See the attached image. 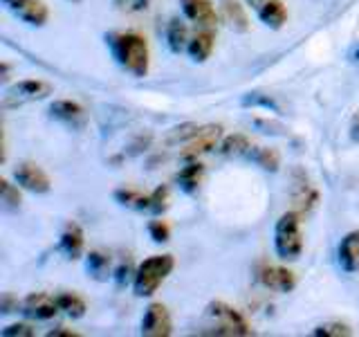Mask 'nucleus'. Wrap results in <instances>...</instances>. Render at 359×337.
<instances>
[{"label":"nucleus","mask_w":359,"mask_h":337,"mask_svg":"<svg viewBox=\"0 0 359 337\" xmlns=\"http://www.w3.org/2000/svg\"><path fill=\"white\" fill-rule=\"evenodd\" d=\"M106 43L115 56V61L133 74L135 79H144L149 74L151 67V52H149V43L137 32H115L108 34Z\"/></svg>","instance_id":"obj_1"},{"label":"nucleus","mask_w":359,"mask_h":337,"mask_svg":"<svg viewBox=\"0 0 359 337\" xmlns=\"http://www.w3.org/2000/svg\"><path fill=\"white\" fill-rule=\"evenodd\" d=\"M175 267V258L171 254H155L149 256L140 267L135 270V279H133V292L137 297H151L157 292L166 277L173 272Z\"/></svg>","instance_id":"obj_2"},{"label":"nucleus","mask_w":359,"mask_h":337,"mask_svg":"<svg viewBox=\"0 0 359 337\" xmlns=\"http://www.w3.org/2000/svg\"><path fill=\"white\" fill-rule=\"evenodd\" d=\"M274 252L283 261H297L303 252L301 216L294 209L283 213L274 225Z\"/></svg>","instance_id":"obj_3"},{"label":"nucleus","mask_w":359,"mask_h":337,"mask_svg":"<svg viewBox=\"0 0 359 337\" xmlns=\"http://www.w3.org/2000/svg\"><path fill=\"white\" fill-rule=\"evenodd\" d=\"M207 317L213 322L211 335H229V337H247L254 335L250 322L224 301H211L207 306Z\"/></svg>","instance_id":"obj_4"},{"label":"nucleus","mask_w":359,"mask_h":337,"mask_svg":"<svg viewBox=\"0 0 359 337\" xmlns=\"http://www.w3.org/2000/svg\"><path fill=\"white\" fill-rule=\"evenodd\" d=\"M52 84L43 81V79H22L5 90L3 95V108H18L22 104H32V101H41L52 95Z\"/></svg>","instance_id":"obj_5"},{"label":"nucleus","mask_w":359,"mask_h":337,"mask_svg":"<svg viewBox=\"0 0 359 337\" xmlns=\"http://www.w3.org/2000/svg\"><path fill=\"white\" fill-rule=\"evenodd\" d=\"M290 198H292V209H294L301 218H308L314 211L319 202V191L312 185V180L308 178L306 171L297 168L294 176H292V189H290Z\"/></svg>","instance_id":"obj_6"},{"label":"nucleus","mask_w":359,"mask_h":337,"mask_svg":"<svg viewBox=\"0 0 359 337\" xmlns=\"http://www.w3.org/2000/svg\"><path fill=\"white\" fill-rule=\"evenodd\" d=\"M220 140H222V126H218V124H207V126H200V131L194 135V140L187 142L184 151L180 153V157L187 160V162L198 160L200 155L218 149Z\"/></svg>","instance_id":"obj_7"},{"label":"nucleus","mask_w":359,"mask_h":337,"mask_svg":"<svg viewBox=\"0 0 359 337\" xmlns=\"http://www.w3.org/2000/svg\"><path fill=\"white\" fill-rule=\"evenodd\" d=\"M3 5L18 20L27 22L32 27H43L50 18V9L43 0H3Z\"/></svg>","instance_id":"obj_8"},{"label":"nucleus","mask_w":359,"mask_h":337,"mask_svg":"<svg viewBox=\"0 0 359 337\" xmlns=\"http://www.w3.org/2000/svg\"><path fill=\"white\" fill-rule=\"evenodd\" d=\"M14 180H16L18 187H22L25 191H32V194H48V191L52 189L48 173H45L43 168L39 164H34V162L16 164Z\"/></svg>","instance_id":"obj_9"},{"label":"nucleus","mask_w":359,"mask_h":337,"mask_svg":"<svg viewBox=\"0 0 359 337\" xmlns=\"http://www.w3.org/2000/svg\"><path fill=\"white\" fill-rule=\"evenodd\" d=\"M142 335L146 337H168L173 333V322L164 303H151L142 317Z\"/></svg>","instance_id":"obj_10"},{"label":"nucleus","mask_w":359,"mask_h":337,"mask_svg":"<svg viewBox=\"0 0 359 337\" xmlns=\"http://www.w3.org/2000/svg\"><path fill=\"white\" fill-rule=\"evenodd\" d=\"M20 312L29 319L48 322V319H54L61 310H59V303H56V297L45 295V292H32V295H27L25 301L20 303Z\"/></svg>","instance_id":"obj_11"},{"label":"nucleus","mask_w":359,"mask_h":337,"mask_svg":"<svg viewBox=\"0 0 359 337\" xmlns=\"http://www.w3.org/2000/svg\"><path fill=\"white\" fill-rule=\"evenodd\" d=\"M245 3L256 11L258 20L269 29H280L287 22V9L280 0H245Z\"/></svg>","instance_id":"obj_12"},{"label":"nucleus","mask_w":359,"mask_h":337,"mask_svg":"<svg viewBox=\"0 0 359 337\" xmlns=\"http://www.w3.org/2000/svg\"><path fill=\"white\" fill-rule=\"evenodd\" d=\"M258 281H261L267 290L280 292V295H287V292L297 288L294 272H290L287 267H280V265H263L258 270Z\"/></svg>","instance_id":"obj_13"},{"label":"nucleus","mask_w":359,"mask_h":337,"mask_svg":"<svg viewBox=\"0 0 359 337\" xmlns=\"http://www.w3.org/2000/svg\"><path fill=\"white\" fill-rule=\"evenodd\" d=\"M180 7H182V14L196 22L202 29H216L218 25V14L213 9L211 0H180Z\"/></svg>","instance_id":"obj_14"},{"label":"nucleus","mask_w":359,"mask_h":337,"mask_svg":"<svg viewBox=\"0 0 359 337\" xmlns=\"http://www.w3.org/2000/svg\"><path fill=\"white\" fill-rule=\"evenodd\" d=\"M50 117L65 124V126L70 128H83L86 126V110L83 106H79L76 101H70V99H56L50 104L48 108Z\"/></svg>","instance_id":"obj_15"},{"label":"nucleus","mask_w":359,"mask_h":337,"mask_svg":"<svg viewBox=\"0 0 359 337\" xmlns=\"http://www.w3.org/2000/svg\"><path fill=\"white\" fill-rule=\"evenodd\" d=\"M337 263L348 275L359 272V230L348 232L337 247Z\"/></svg>","instance_id":"obj_16"},{"label":"nucleus","mask_w":359,"mask_h":337,"mask_svg":"<svg viewBox=\"0 0 359 337\" xmlns=\"http://www.w3.org/2000/svg\"><path fill=\"white\" fill-rule=\"evenodd\" d=\"M83 245H86L83 230L79 227L76 223H67L65 230L61 232V241H59L61 252L70 258V261H76V258H81V254H83Z\"/></svg>","instance_id":"obj_17"},{"label":"nucleus","mask_w":359,"mask_h":337,"mask_svg":"<svg viewBox=\"0 0 359 337\" xmlns=\"http://www.w3.org/2000/svg\"><path fill=\"white\" fill-rule=\"evenodd\" d=\"M213 29H202L196 32L194 37L189 39V45H187V54L191 56V61L196 63H205L211 52H213Z\"/></svg>","instance_id":"obj_18"},{"label":"nucleus","mask_w":359,"mask_h":337,"mask_svg":"<svg viewBox=\"0 0 359 337\" xmlns=\"http://www.w3.org/2000/svg\"><path fill=\"white\" fill-rule=\"evenodd\" d=\"M86 270L95 281H108L112 277V258H110V254L101 252V250H93L86 256Z\"/></svg>","instance_id":"obj_19"},{"label":"nucleus","mask_w":359,"mask_h":337,"mask_svg":"<svg viewBox=\"0 0 359 337\" xmlns=\"http://www.w3.org/2000/svg\"><path fill=\"white\" fill-rule=\"evenodd\" d=\"M254 149L250 138L243 133H233V135H227V138H222L220 144H218V153L224 155V157H247L250 151Z\"/></svg>","instance_id":"obj_20"},{"label":"nucleus","mask_w":359,"mask_h":337,"mask_svg":"<svg viewBox=\"0 0 359 337\" xmlns=\"http://www.w3.org/2000/svg\"><path fill=\"white\" fill-rule=\"evenodd\" d=\"M202 176H205V164L198 162V160H191L187 166L180 168V173H177V185L180 189L184 191V194H196L198 187H200V180Z\"/></svg>","instance_id":"obj_21"},{"label":"nucleus","mask_w":359,"mask_h":337,"mask_svg":"<svg viewBox=\"0 0 359 337\" xmlns=\"http://www.w3.org/2000/svg\"><path fill=\"white\" fill-rule=\"evenodd\" d=\"M222 18L233 32L250 29V18H247L245 7L238 3V0H222Z\"/></svg>","instance_id":"obj_22"},{"label":"nucleus","mask_w":359,"mask_h":337,"mask_svg":"<svg viewBox=\"0 0 359 337\" xmlns=\"http://www.w3.org/2000/svg\"><path fill=\"white\" fill-rule=\"evenodd\" d=\"M115 200L119 205L135 209V211H149L151 209V194H142V191L133 187H121L115 191Z\"/></svg>","instance_id":"obj_23"},{"label":"nucleus","mask_w":359,"mask_h":337,"mask_svg":"<svg viewBox=\"0 0 359 337\" xmlns=\"http://www.w3.org/2000/svg\"><path fill=\"white\" fill-rule=\"evenodd\" d=\"M56 303H59V310L65 312L67 317H72V319H81L88 310L86 299L79 297L76 292H70V290L59 292V295H56Z\"/></svg>","instance_id":"obj_24"},{"label":"nucleus","mask_w":359,"mask_h":337,"mask_svg":"<svg viewBox=\"0 0 359 337\" xmlns=\"http://www.w3.org/2000/svg\"><path fill=\"white\" fill-rule=\"evenodd\" d=\"M166 43H168V50L173 54H180L187 50L189 45V32L187 25L180 18H171L166 25Z\"/></svg>","instance_id":"obj_25"},{"label":"nucleus","mask_w":359,"mask_h":337,"mask_svg":"<svg viewBox=\"0 0 359 337\" xmlns=\"http://www.w3.org/2000/svg\"><path fill=\"white\" fill-rule=\"evenodd\" d=\"M247 157H250L254 164L261 166L263 171H269V173L278 171V166H280V155L274 149H265V146H254Z\"/></svg>","instance_id":"obj_26"},{"label":"nucleus","mask_w":359,"mask_h":337,"mask_svg":"<svg viewBox=\"0 0 359 337\" xmlns=\"http://www.w3.org/2000/svg\"><path fill=\"white\" fill-rule=\"evenodd\" d=\"M198 131H200L198 124H191V121H187V124H180V126H175V128H171V131L166 133L164 144H166V146L187 144V142L194 140V135H196Z\"/></svg>","instance_id":"obj_27"},{"label":"nucleus","mask_w":359,"mask_h":337,"mask_svg":"<svg viewBox=\"0 0 359 337\" xmlns=\"http://www.w3.org/2000/svg\"><path fill=\"white\" fill-rule=\"evenodd\" d=\"M312 335H317V337H351L353 329L348 324H341V322H325V324H319L317 329L312 331Z\"/></svg>","instance_id":"obj_28"},{"label":"nucleus","mask_w":359,"mask_h":337,"mask_svg":"<svg viewBox=\"0 0 359 337\" xmlns=\"http://www.w3.org/2000/svg\"><path fill=\"white\" fill-rule=\"evenodd\" d=\"M241 104L245 108L252 106V108H265V110H272V112H278L280 110L276 101L269 97V95H263V93H250V95H245Z\"/></svg>","instance_id":"obj_29"},{"label":"nucleus","mask_w":359,"mask_h":337,"mask_svg":"<svg viewBox=\"0 0 359 337\" xmlns=\"http://www.w3.org/2000/svg\"><path fill=\"white\" fill-rule=\"evenodd\" d=\"M0 196H3V205L7 209H18L20 207V191L14 187L7 178L0 180Z\"/></svg>","instance_id":"obj_30"},{"label":"nucleus","mask_w":359,"mask_h":337,"mask_svg":"<svg viewBox=\"0 0 359 337\" xmlns=\"http://www.w3.org/2000/svg\"><path fill=\"white\" fill-rule=\"evenodd\" d=\"M168 198H171V191H168L166 185L157 187L153 194H151V213H155V216H160V213H164L168 209Z\"/></svg>","instance_id":"obj_31"},{"label":"nucleus","mask_w":359,"mask_h":337,"mask_svg":"<svg viewBox=\"0 0 359 337\" xmlns=\"http://www.w3.org/2000/svg\"><path fill=\"white\" fill-rule=\"evenodd\" d=\"M149 234L155 243H166L171 239V227L164 220H151L149 223Z\"/></svg>","instance_id":"obj_32"},{"label":"nucleus","mask_w":359,"mask_h":337,"mask_svg":"<svg viewBox=\"0 0 359 337\" xmlns=\"http://www.w3.org/2000/svg\"><path fill=\"white\" fill-rule=\"evenodd\" d=\"M3 337H32L34 335V329L29 324H9L5 326L3 331H0Z\"/></svg>","instance_id":"obj_33"},{"label":"nucleus","mask_w":359,"mask_h":337,"mask_svg":"<svg viewBox=\"0 0 359 337\" xmlns=\"http://www.w3.org/2000/svg\"><path fill=\"white\" fill-rule=\"evenodd\" d=\"M112 277H115V281H117V286L119 288H123L128 284L130 279H135V270L130 267V263L128 261H123V263H119L117 265V270L112 272Z\"/></svg>","instance_id":"obj_34"},{"label":"nucleus","mask_w":359,"mask_h":337,"mask_svg":"<svg viewBox=\"0 0 359 337\" xmlns=\"http://www.w3.org/2000/svg\"><path fill=\"white\" fill-rule=\"evenodd\" d=\"M115 3L126 11H146L151 0H115Z\"/></svg>","instance_id":"obj_35"},{"label":"nucleus","mask_w":359,"mask_h":337,"mask_svg":"<svg viewBox=\"0 0 359 337\" xmlns=\"http://www.w3.org/2000/svg\"><path fill=\"white\" fill-rule=\"evenodd\" d=\"M0 310H3V315H9L18 310V301H14V297L9 295V292H5L3 299H0Z\"/></svg>","instance_id":"obj_36"},{"label":"nucleus","mask_w":359,"mask_h":337,"mask_svg":"<svg viewBox=\"0 0 359 337\" xmlns=\"http://www.w3.org/2000/svg\"><path fill=\"white\" fill-rule=\"evenodd\" d=\"M351 140L359 142V115H355L353 121H351Z\"/></svg>","instance_id":"obj_37"},{"label":"nucleus","mask_w":359,"mask_h":337,"mask_svg":"<svg viewBox=\"0 0 359 337\" xmlns=\"http://www.w3.org/2000/svg\"><path fill=\"white\" fill-rule=\"evenodd\" d=\"M48 335H50V337H59V335H63V337H76V333H74V331H65L63 326H59V329L50 331Z\"/></svg>","instance_id":"obj_38"},{"label":"nucleus","mask_w":359,"mask_h":337,"mask_svg":"<svg viewBox=\"0 0 359 337\" xmlns=\"http://www.w3.org/2000/svg\"><path fill=\"white\" fill-rule=\"evenodd\" d=\"M351 59H353V61H359V45H357V48L351 52Z\"/></svg>","instance_id":"obj_39"}]
</instances>
